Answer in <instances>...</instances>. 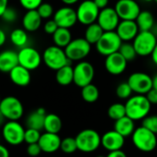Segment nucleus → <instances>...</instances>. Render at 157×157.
<instances>
[{"mask_svg": "<svg viewBox=\"0 0 157 157\" xmlns=\"http://www.w3.org/2000/svg\"><path fill=\"white\" fill-rule=\"evenodd\" d=\"M124 105L126 109V116L134 121H142L146 116H148L152 107L145 95L138 94L129 98Z\"/></svg>", "mask_w": 157, "mask_h": 157, "instance_id": "obj_1", "label": "nucleus"}, {"mask_svg": "<svg viewBox=\"0 0 157 157\" xmlns=\"http://www.w3.org/2000/svg\"><path fill=\"white\" fill-rule=\"evenodd\" d=\"M132 142L139 151L150 153L157 147V135L141 126L136 128L132 134Z\"/></svg>", "mask_w": 157, "mask_h": 157, "instance_id": "obj_2", "label": "nucleus"}, {"mask_svg": "<svg viewBox=\"0 0 157 157\" xmlns=\"http://www.w3.org/2000/svg\"><path fill=\"white\" fill-rule=\"evenodd\" d=\"M77 149L83 153H93L101 145V136L93 129H85L75 136Z\"/></svg>", "mask_w": 157, "mask_h": 157, "instance_id": "obj_3", "label": "nucleus"}, {"mask_svg": "<svg viewBox=\"0 0 157 157\" xmlns=\"http://www.w3.org/2000/svg\"><path fill=\"white\" fill-rule=\"evenodd\" d=\"M42 60L48 68L54 71L69 64L70 61L65 54L64 49L56 45H52L45 49L42 54Z\"/></svg>", "mask_w": 157, "mask_h": 157, "instance_id": "obj_4", "label": "nucleus"}, {"mask_svg": "<svg viewBox=\"0 0 157 157\" xmlns=\"http://www.w3.org/2000/svg\"><path fill=\"white\" fill-rule=\"evenodd\" d=\"M122 43V40L119 37L116 31H104L101 38L95 44L98 53L104 56H108L114 52H119V49Z\"/></svg>", "mask_w": 157, "mask_h": 157, "instance_id": "obj_5", "label": "nucleus"}, {"mask_svg": "<svg viewBox=\"0 0 157 157\" xmlns=\"http://www.w3.org/2000/svg\"><path fill=\"white\" fill-rule=\"evenodd\" d=\"M157 43L155 35L149 31H139L133 40V46L137 55L148 56L151 55Z\"/></svg>", "mask_w": 157, "mask_h": 157, "instance_id": "obj_6", "label": "nucleus"}, {"mask_svg": "<svg viewBox=\"0 0 157 157\" xmlns=\"http://www.w3.org/2000/svg\"><path fill=\"white\" fill-rule=\"evenodd\" d=\"M91 51V44L85 38L72 40L64 48L65 54L70 61H82Z\"/></svg>", "mask_w": 157, "mask_h": 157, "instance_id": "obj_7", "label": "nucleus"}, {"mask_svg": "<svg viewBox=\"0 0 157 157\" xmlns=\"http://www.w3.org/2000/svg\"><path fill=\"white\" fill-rule=\"evenodd\" d=\"M0 111L7 121H18L24 113V108L21 101L13 96L2 98L0 103Z\"/></svg>", "mask_w": 157, "mask_h": 157, "instance_id": "obj_8", "label": "nucleus"}, {"mask_svg": "<svg viewBox=\"0 0 157 157\" xmlns=\"http://www.w3.org/2000/svg\"><path fill=\"white\" fill-rule=\"evenodd\" d=\"M25 129L17 121H8L3 125L2 136L10 145H19L24 142Z\"/></svg>", "mask_w": 157, "mask_h": 157, "instance_id": "obj_9", "label": "nucleus"}, {"mask_svg": "<svg viewBox=\"0 0 157 157\" xmlns=\"http://www.w3.org/2000/svg\"><path fill=\"white\" fill-rule=\"evenodd\" d=\"M17 60L19 65L29 71H32L40 65L42 56L33 47L25 46L20 48L19 52H17Z\"/></svg>", "mask_w": 157, "mask_h": 157, "instance_id": "obj_10", "label": "nucleus"}, {"mask_svg": "<svg viewBox=\"0 0 157 157\" xmlns=\"http://www.w3.org/2000/svg\"><path fill=\"white\" fill-rule=\"evenodd\" d=\"M94 76V66L86 61H80L74 67V83L81 88L91 84Z\"/></svg>", "mask_w": 157, "mask_h": 157, "instance_id": "obj_11", "label": "nucleus"}, {"mask_svg": "<svg viewBox=\"0 0 157 157\" xmlns=\"http://www.w3.org/2000/svg\"><path fill=\"white\" fill-rule=\"evenodd\" d=\"M75 11L77 21L86 26L96 22L99 14V8L95 5L93 0H85L81 2Z\"/></svg>", "mask_w": 157, "mask_h": 157, "instance_id": "obj_12", "label": "nucleus"}, {"mask_svg": "<svg viewBox=\"0 0 157 157\" xmlns=\"http://www.w3.org/2000/svg\"><path fill=\"white\" fill-rule=\"evenodd\" d=\"M127 82L132 92L138 95H146L153 88V77L142 72L132 74Z\"/></svg>", "mask_w": 157, "mask_h": 157, "instance_id": "obj_13", "label": "nucleus"}, {"mask_svg": "<svg viewBox=\"0 0 157 157\" xmlns=\"http://www.w3.org/2000/svg\"><path fill=\"white\" fill-rule=\"evenodd\" d=\"M114 9L121 20H135L141 12L140 6L135 0H119Z\"/></svg>", "mask_w": 157, "mask_h": 157, "instance_id": "obj_14", "label": "nucleus"}, {"mask_svg": "<svg viewBox=\"0 0 157 157\" xmlns=\"http://www.w3.org/2000/svg\"><path fill=\"white\" fill-rule=\"evenodd\" d=\"M97 23L104 31L115 30L120 23V17L113 7H105L99 10Z\"/></svg>", "mask_w": 157, "mask_h": 157, "instance_id": "obj_15", "label": "nucleus"}, {"mask_svg": "<svg viewBox=\"0 0 157 157\" xmlns=\"http://www.w3.org/2000/svg\"><path fill=\"white\" fill-rule=\"evenodd\" d=\"M53 20L59 28L70 29L77 22L76 11L70 6H63L53 14Z\"/></svg>", "mask_w": 157, "mask_h": 157, "instance_id": "obj_16", "label": "nucleus"}, {"mask_svg": "<svg viewBox=\"0 0 157 157\" xmlns=\"http://www.w3.org/2000/svg\"><path fill=\"white\" fill-rule=\"evenodd\" d=\"M127 63L128 62L119 52L106 56L105 67L106 70L112 75H121L125 71Z\"/></svg>", "mask_w": 157, "mask_h": 157, "instance_id": "obj_17", "label": "nucleus"}, {"mask_svg": "<svg viewBox=\"0 0 157 157\" xmlns=\"http://www.w3.org/2000/svg\"><path fill=\"white\" fill-rule=\"evenodd\" d=\"M125 144V138L116 131H109L101 136V145L109 152L121 150Z\"/></svg>", "mask_w": 157, "mask_h": 157, "instance_id": "obj_18", "label": "nucleus"}, {"mask_svg": "<svg viewBox=\"0 0 157 157\" xmlns=\"http://www.w3.org/2000/svg\"><path fill=\"white\" fill-rule=\"evenodd\" d=\"M61 141L62 139L57 133L45 132V133L40 134L38 144L41 149V152H44L46 154H52L60 149Z\"/></svg>", "mask_w": 157, "mask_h": 157, "instance_id": "obj_19", "label": "nucleus"}, {"mask_svg": "<svg viewBox=\"0 0 157 157\" xmlns=\"http://www.w3.org/2000/svg\"><path fill=\"white\" fill-rule=\"evenodd\" d=\"M116 29L117 34L122 41H130L134 40L140 31L135 20H121Z\"/></svg>", "mask_w": 157, "mask_h": 157, "instance_id": "obj_20", "label": "nucleus"}, {"mask_svg": "<svg viewBox=\"0 0 157 157\" xmlns=\"http://www.w3.org/2000/svg\"><path fill=\"white\" fill-rule=\"evenodd\" d=\"M8 74L12 83L17 86H27L30 83V71L19 64L14 67Z\"/></svg>", "mask_w": 157, "mask_h": 157, "instance_id": "obj_21", "label": "nucleus"}, {"mask_svg": "<svg viewBox=\"0 0 157 157\" xmlns=\"http://www.w3.org/2000/svg\"><path fill=\"white\" fill-rule=\"evenodd\" d=\"M42 18L39 15L37 9L27 10L22 18V26L26 31L34 32L38 30L41 25Z\"/></svg>", "mask_w": 157, "mask_h": 157, "instance_id": "obj_22", "label": "nucleus"}, {"mask_svg": "<svg viewBox=\"0 0 157 157\" xmlns=\"http://www.w3.org/2000/svg\"><path fill=\"white\" fill-rule=\"evenodd\" d=\"M18 65L17 52L13 50H6L0 52V72L9 73Z\"/></svg>", "mask_w": 157, "mask_h": 157, "instance_id": "obj_23", "label": "nucleus"}, {"mask_svg": "<svg viewBox=\"0 0 157 157\" xmlns=\"http://www.w3.org/2000/svg\"><path fill=\"white\" fill-rule=\"evenodd\" d=\"M46 116V110L43 108H39L32 111L26 119V126L29 129H34L37 131L43 130L44 119Z\"/></svg>", "mask_w": 157, "mask_h": 157, "instance_id": "obj_24", "label": "nucleus"}, {"mask_svg": "<svg viewBox=\"0 0 157 157\" xmlns=\"http://www.w3.org/2000/svg\"><path fill=\"white\" fill-rule=\"evenodd\" d=\"M135 129V121L128 116H124L114 122V131L119 132L124 138L132 136Z\"/></svg>", "mask_w": 157, "mask_h": 157, "instance_id": "obj_25", "label": "nucleus"}, {"mask_svg": "<svg viewBox=\"0 0 157 157\" xmlns=\"http://www.w3.org/2000/svg\"><path fill=\"white\" fill-rule=\"evenodd\" d=\"M63 122L61 118L53 113L46 114L44 119V126L43 130H45L46 132L51 133H59L62 130Z\"/></svg>", "mask_w": 157, "mask_h": 157, "instance_id": "obj_26", "label": "nucleus"}, {"mask_svg": "<svg viewBox=\"0 0 157 157\" xmlns=\"http://www.w3.org/2000/svg\"><path fill=\"white\" fill-rule=\"evenodd\" d=\"M56 82L61 86H69L74 82V68L67 64L56 71L55 75Z\"/></svg>", "mask_w": 157, "mask_h": 157, "instance_id": "obj_27", "label": "nucleus"}, {"mask_svg": "<svg viewBox=\"0 0 157 157\" xmlns=\"http://www.w3.org/2000/svg\"><path fill=\"white\" fill-rule=\"evenodd\" d=\"M52 40L54 45L64 49L72 40V33L69 29L58 28L52 34Z\"/></svg>", "mask_w": 157, "mask_h": 157, "instance_id": "obj_28", "label": "nucleus"}, {"mask_svg": "<svg viewBox=\"0 0 157 157\" xmlns=\"http://www.w3.org/2000/svg\"><path fill=\"white\" fill-rule=\"evenodd\" d=\"M135 22L140 31H149L154 26L155 18L150 11L144 10L139 13L138 17L135 19Z\"/></svg>", "mask_w": 157, "mask_h": 157, "instance_id": "obj_29", "label": "nucleus"}, {"mask_svg": "<svg viewBox=\"0 0 157 157\" xmlns=\"http://www.w3.org/2000/svg\"><path fill=\"white\" fill-rule=\"evenodd\" d=\"M103 33L104 30L102 29V28L98 23L94 22L87 26L85 31V39L90 44H96L98 41V40L101 38Z\"/></svg>", "mask_w": 157, "mask_h": 157, "instance_id": "obj_30", "label": "nucleus"}, {"mask_svg": "<svg viewBox=\"0 0 157 157\" xmlns=\"http://www.w3.org/2000/svg\"><path fill=\"white\" fill-rule=\"evenodd\" d=\"M81 96H82V98L86 102H87V103H94L99 98V90H98V88L95 85H93L91 83V84L86 85L84 87H82Z\"/></svg>", "mask_w": 157, "mask_h": 157, "instance_id": "obj_31", "label": "nucleus"}, {"mask_svg": "<svg viewBox=\"0 0 157 157\" xmlns=\"http://www.w3.org/2000/svg\"><path fill=\"white\" fill-rule=\"evenodd\" d=\"M10 40L15 46L18 48L25 47L29 40L27 31L24 29H15L10 33Z\"/></svg>", "mask_w": 157, "mask_h": 157, "instance_id": "obj_32", "label": "nucleus"}, {"mask_svg": "<svg viewBox=\"0 0 157 157\" xmlns=\"http://www.w3.org/2000/svg\"><path fill=\"white\" fill-rule=\"evenodd\" d=\"M108 116L114 121L126 116L125 105L121 103H114L110 105L108 109Z\"/></svg>", "mask_w": 157, "mask_h": 157, "instance_id": "obj_33", "label": "nucleus"}, {"mask_svg": "<svg viewBox=\"0 0 157 157\" xmlns=\"http://www.w3.org/2000/svg\"><path fill=\"white\" fill-rule=\"evenodd\" d=\"M119 52L124 57V59L127 62L133 61L137 56V53H136L133 44L130 43L128 41H124L121 43V45L119 49Z\"/></svg>", "mask_w": 157, "mask_h": 157, "instance_id": "obj_34", "label": "nucleus"}, {"mask_svg": "<svg viewBox=\"0 0 157 157\" xmlns=\"http://www.w3.org/2000/svg\"><path fill=\"white\" fill-rule=\"evenodd\" d=\"M60 149L63 153L67 154V155H71V154H74L75 152H76L78 149H77L75 138L66 137V138L63 139L61 141Z\"/></svg>", "mask_w": 157, "mask_h": 157, "instance_id": "obj_35", "label": "nucleus"}, {"mask_svg": "<svg viewBox=\"0 0 157 157\" xmlns=\"http://www.w3.org/2000/svg\"><path fill=\"white\" fill-rule=\"evenodd\" d=\"M132 90L128 82L121 83L116 88V95L121 99H128L132 95Z\"/></svg>", "mask_w": 157, "mask_h": 157, "instance_id": "obj_36", "label": "nucleus"}, {"mask_svg": "<svg viewBox=\"0 0 157 157\" xmlns=\"http://www.w3.org/2000/svg\"><path fill=\"white\" fill-rule=\"evenodd\" d=\"M142 126L157 135V115H148L142 120Z\"/></svg>", "mask_w": 157, "mask_h": 157, "instance_id": "obj_37", "label": "nucleus"}, {"mask_svg": "<svg viewBox=\"0 0 157 157\" xmlns=\"http://www.w3.org/2000/svg\"><path fill=\"white\" fill-rule=\"evenodd\" d=\"M37 11L42 19H48L52 16H53V14H54L53 13V6L50 3H43L42 2L38 6Z\"/></svg>", "mask_w": 157, "mask_h": 157, "instance_id": "obj_38", "label": "nucleus"}, {"mask_svg": "<svg viewBox=\"0 0 157 157\" xmlns=\"http://www.w3.org/2000/svg\"><path fill=\"white\" fill-rule=\"evenodd\" d=\"M40 137V131L34 130V129H29L27 128V130H25V133H24V142L28 144H36L39 142Z\"/></svg>", "mask_w": 157, "mask_h": 157, "instance_id": "obj_39", "label": "nucleus"}, {"mask_svg": "<svg viewBox=\"0 0 157 157\" xmlns=\"http://www.w3.org/2000/svg\"><path fill=\"white\" fill-rule=\"evenodd\" d=\"M1 17L4 21H6L7 23H13L17 18V13L16 9L7 6L6 9L4 11L3 15L1 16Z\"/></svg>", "mask_w": 157, "mask_h": 157, "instance_id": "obj_40", "label": "nucleus"}, {"mask_svg": "<svg viewBox=\"0 0 157 157\" xmlns=\"http://www.w3.org/2000/svg\"><path fill=\"white\" fill-rule=\"evenodd\" d=\"M19 4L26 10L37 9L38 6L42 3V0H18Z\"/></svg>", "mask_w": 157, "mask_h": 157, "instance_id": "obj_41", "label": "nucleus"}, {"mask_svg": "<svg viewBox=\"0 0 157 157\" xmlns=\"http://www.w3.org/2000/svg\"><path fill=\"white\" fill-rule=\"evenodd\" d=\"M40 153H41V149H40V147L38 143L28 144V146H27V154L29 156L36 157L38 156V155H40Z\"/></svg>", "mask_w": 157, "mask_h": 157, "instance_id": "obj_42", "label": "nucleus"}, {"mask_svg": "<svg viewBox=\"0 0 157 157\" xmlns=\"http://www.w3.org/2000/svg\"><path fill=\"white\" fill-rule=\"evenodd\" d=\"M58 25L56 24V22L52 19H49L46 21V23L44 24V31L47 33V34H50V35H52L56 29H58Z\"/></svg>", "mask_w": 157, "mask_h": 157, "instance_id": "obj_43", "label": "nucleus"}, {"mask_svg": "<svg viewBox=\"0 0 157 157\" xmlns=\"http://www.w3.org/2000/svg\"><path fill=\"white\" fill-rule=\"evenodd\" d=\"M148 101L151 103V105H157V90L155 88H152L146 95Z\"/></svg>", "mask_w": 157, "mask_h": 157, "instance_id": "obj_44", "label": "nucleus"}, {"mask_svg": "<svg viewBox=\"0 0 157 157\" xmlns=\"http://www.w3.org/2000/svg\"><path fill=\"white\" fill-rule=\"evenodd\" d=\"M106 157H127V155L122 150H117V151L109 152L108 155Z\"/></svg>", "mask_w": 157, "mask_h": 157, "instance_id": "obj_45", "label": "nucleus"}, {"mask_svg": "<svg viewBox=\"0 0 157 157\" xmlns=\"http://www.w3.org/2000/svg\"><path fill=\"white\" fill-rule=\"evenodd\" d=\"M93 1H94L95 5L99 8V10L107 7L109 5V0H93Z\"/></svg>", "mask_w": 157, "mask_h": 157, "instance_id": "obj_46", "label": "nucleus"}, {"mask_svg": "<svg viewBox=\"0 0 157 157\" xmlns=\"http://www.w3.org/2000/svg\"><path fill=\"white\" fill-rule=\"evenodd\" d=\"M8 6V0H0V17Z\"/></svg>", "mask_w": 157, "mask_h": 157, "instance_id": "obj_47", "label": "nucleus"}, {"mask_svg": "<svg viewBox=\"0 0 157 157\" xmlns=\"http://www.w3.org/2000/svg\"><path fill=\"white\" fill-rule=\"evenodd\" d=\"M0 157H9V151L2 144H0Z\"/></svg>", "mask_w": 157, "mask_h": 157, "instance_id": "obj_48", "label": "nucleus"}, {"mask_svg": "<svg viewBox=\"0 0 157 157\" xmlns=\"http://www.w3.org/2000/svg\"><path fill=\"white\" fill-rule=\"evenodd\" d=\"M6 40V35L5 31L2 29H0V47L5 44Z\"/></svg>", "mask_w": 157, "mask_h": 157, "instance_id": "obj_49", "label": "nucleus"}, {"mask_svg": "<svg viewBox=\"0 0 157 157\" xmlns=\"http://www.w3.org/2000/svg\"><path fill=\"white\" fill-rule=\"evenodd\" d=\"M152 59H153V62L155 63L157 65V43L156 45H155V49H154V51H153V52H152Z\"/></svg>", "mask_w": 157, "mask_h": 157, "instance_id": "obj_50", "label": "nucleus"}, {"mask_svg": "<svg viewBox=\"0 0 157 157\" xmlns=\"http://www.w3.org/2000/svg\"><path fill=\"white\" fill-rule=\"evenodd\" d=\"M63 4H65L66 6H72L75 3H77L79 0H61Z\"/></svg>", "mask_w": 157, "mask_h": 157, "instance_id": "obj_51", "label": "nucleus"}, {"mask_svg": "<svg viewBox=\"0 0 157 157\" xmlns=\"http://www.w3.org/2000/svg\"><path fill=\"white\" fill-rule=\"evenodd\" d=\"M6 119L5 118V116L3 115V113L0 111V126H3L6 123Z\"/></svg>", "mask_w": 157, "mask_h": 157, "instance_id": "obj_52", "label": "nucleus"}, {"mask_svg": "<svg viewBox=\"0 0 157 157\" xmlns=\"http://www.w3.org/2000/svg\"><path fill=\"white\" fill-rule=\"evenodd\" d=\"M153 88H155V89L157 90V75H155L153 77Z\"/></svg>", "mask_w": 157, "mask_h": 157, "instance_id": "obj_53", "label": "nucleus"}, {"mask_svg": "<svg viewBox=\"0 0 157 157\" xmlns=\"http://www.w3.org/2000/svg\"><path fill=\"white\" fill-rule=\"evenodd\" d=\"M145 2H152V1H154V0H144Z\"/></svg>", "mask_w": 157, "mask_h": 157, "instance_id": "obj_54", "label": "nucleus"}, {"mask_svg": "<svg viewBox=\"0 0 157 157\" xmlns=\"http://www.w3.org/2000/svg\"><path fill=\"white\" fill-rule=\"evenodd\" d=\"M97 157H106V156H103V155H98V156Z\"/></svg>", "mask_w": 157, "mask_h": 157, "instance_id": "obj_55", "label": "nucleus"}, {"mask_svg": "<svg viewBox=\"0 0 157 157\" xmlns=\"http://www.w3.org/2000/svg\"><path fill=\"white\" fill-rule=\"evenodd\" d=\"M154 1H155V3L157 4V0H154Z\"/></svg>", "mask_w": 157, "mask_h": 157, "instance_id": "obj_56", "label": "nucleus"}, {"mask_svg": "<svg viewBox=\"0 0 157 157\" xmlns=\"http://www.w3.org/2000/svg\"><path fill=\"white\" fill-rule=\"evenodd\" d=\"M1 100H2V98H0V103H1Z\"/></svg>", "mask_w": 157, "mask_h": 157, "instance_id": "obj_57", "label": "nucleus"}]
</instances>
